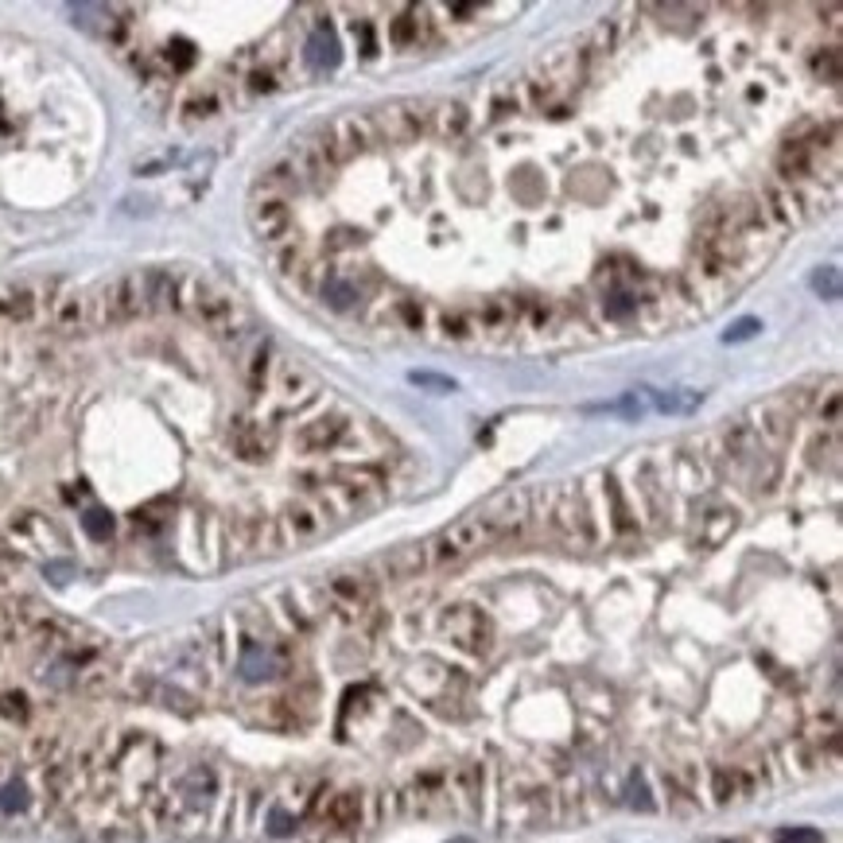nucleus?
Returning <instances> with one entry per match:
<instances>
[{
  "label": "nucleus",
  "mask_w": 843,
  "mask_h": 843,
  "mask_svg": "<svg viewBox=\"0 0 843 843\" xmlns=\"http://www.w3.org/2000/svg\"><path fill=\"white\" fill-rule=\"evenodd\" d=\"M525 517H529V494L525 490H506V494H498L486 509L455 521L451 529L435 532V537L424 544L428 568H451V563H463L466 556L490 548V544L514 537V532L525 525Z\"/></svg>",
  "instance_id": "f257e3e1"
},
{
  "label": "nucleus",
  "mask_w": 843,
  "mask_h": 843,
  "mask_svg": "<svg viewBox=\"0 0 843 843\" xmlns=\"http://www.w3.org/2000/svg\"><path fill=\"white\" fill-rule=\"evenodd\" d=\"M82 525L93 540H109L113 537V517L105 514V509H86V517H82Z\"/></svg>",
  "instance_id": "c85d7f7f"
},
{
  "label": "nucleus",
  "mask_w": 843,
  "mask_h": 843,
  "mask_svg": "<svg viewBox=\"0 0 843 843\" xmlns=\"http://www.w3.org/2000/svg\"><path fill=\"white\" fill-rule=\"evenodd\" d=\"M330 591H335L338 599H350V603H366L369 599V583L358 580V575H338V580L330 583Z\"/></svg>",
  "instance_id": "5701e85b"
},
{
  "label": "nucleus",
  "mask_w": 843,
  "mask_h": 843,
  "mask_svg": "<svg viewBox=\"0 0 843 843\" xmlns=\"http://www.w3.org/2000/svg\"><path fill=\"white\" fill-rule=\"evenodd\" d=\"M696 404H700V393H688V389L657 397V409H665V412H688V409H696Z\"/></svg>",
  "instance_id": "c756f323"
},
{
  "label": "nucleus",
  "mask_w": 843,
  "mask_h": 843,
  "mask_svg": "<svg viewBox=\"0 0 843 843\" xmlns=\"http://www.w3.org/2000/svg\"><path fill=\"white\" fill-rule=\"evenodd\" d=\"M55 330H62V335L86 330V296H78V292L59 296L55 300Z\"/></svg>",
  "instance_id": "f3484780"
},
{
  "label": "nucleus",
  "mask_w": 843,
  "mask_h": 843,
  "mask_svg": "<svg viewBox=\"0 0 843 843\" xmlns=\"http://www.w3.org/2000/svg\"><path fill=\"white\" fill-rule=\"evenodd\" d=\"M249 90H253V93L276 90V70H269V67H264V70H253V74H249Z\"/></svg>",
  "instance_id": "58836bf2"
},
{
  "label": "nucleus",
  "mask_w": 843,
  "mask_h": 843,
  "mask_svg": "<svg viewBox=\"0 0 843 843\" xmlns=\"http://www.w3.org/2000/svg\"><path fill=\"white\" fill-rule=\"evenodd\" d=\"M230 447L245 463H261V458H269V451H272V432L264 428V424L249 420V416H238V420L230 424Z\"/></svg>",
  "instance_id": "9d476101"
},
{
  "label": "nucleus",
  "mask_w": 843,
  "mask_h": 843,
  "mask_svg": "<svg viewBox=\"0 0 843 843\" xmlns=\"http://www.w3.org/2000/svg\"><path fill=\"white\" fill-rule=\"evenodd\" d=\"M762 199H766V210L762 215H774L782 226H789V222H800V195H793V190H785V187H777V183H766L762 187Z\"/></svg>",
  "instance_id": "dca6fc26"
},
{
  "label": "nucleus",
  "mask_w": 843,
  "mask_h": 843,
  "mask_svg": "<svg viewBox=\"0 0 843 843\" xmlns=\"http://www.w3.org/2000/svg\"><path fill=\"white\" fill-rule=\"evenodd\" d=\"M443 327H447V335H455V338L466 335V327H463V319H458V315H443Z\"/></svg>",
  "instance_id": "c03bdc74"
},
{
  "label": "nucleus",
  "mask_w": 843,
  "mask_h": 843,
  "mask_svg": "<svg viewBox=\"0 0 843 843\" xmlns=\"http://www.w3.org/2000/svg\"><path fill=\"white\" fill-rule=\"evenodd\" d=\"M269 831L272 836H288V831H292V816H288L284 808H276V813L269 816Z\"/></svg>",
  "instance_id": "79ce46f5"
},
{
  "label": "nucleus",
  "mask_w": 843,
  "mask_h": 843,
  "mask_svg": "<svg viewBox=\"0 0 843 843\" xmlns=\"http://www.w3.org/2000/svg\"><path fill=\"white\" fill-rule=\"evenodd\" d=\"M210 793H215V774L210 770H195L187 777V797L195 800V805H207Z\"/></svg>",
  "instance_id": "bb28decb"
},
{
  "label": "nucleus",
  "mask_w": 843,
  "mask_h": 843,
  "mask_svg": "<svg viewBox=\"0 0 843 843\" xmlns=\"http://www.w3.org/2000/svg\"><path fill=\"white\" fill-rule=\"evenodd\" d=\"M323 144L335 164H346V159L361 156L373 144V129H369V117L361 113H343L323 129Z\"/></svg>",
  "instance_id": "7ed1b4c3"
},
{
  "label": "nucleus",
  "mask_w": 843,
  "mask_h": 843,
  "mask_svg": "<svg viewBox=\"0 0 843 843\" xmlns=\"http://www.w3.org/2000/svg\"><path fill=\"white\" fill-rule=\"evenodd\" d=\"M808 455H813V466H824V463H836V455H839V443H836V435H820V440L808 447Z\"/></svg>",
  "instance_id": "2f4dec72"
},
{
  "label": "nucleus",
  "mask_w": 843,
  "mask_h": 843,
  "mask_svg": "<svg viewBox=\"0 0 843 843\" xmlns=\"http://www.w3.org/2000/svg\"><path fill=\"white\" fill-rule=\"evenodd\" d=\"M327 525V514L323 506H319L315 498H300V501H288L280 509V517H276V529H280V540L284 544H304V540H315L319 532Z\"/></svg>",
  "instance_id": "423d86ee"
},
{
  "label": "nucleus",
  "mask_w": 843,
  "mask_h": 843,
  "mask_svg": "<svg viewBox=\"0 0 843 843\" xmlns=\"http://www.w3.org/2000/svg\"><path fill=\"white\" fill-rule=\"evenodd\" d=\"M813 288H816V296H824V300H839V269H836V264L816 269Z\"/></svg>",
  "instance_id": "cd10ccee"
},
{
  "label": "nucleus",
  "mask_w": 843,
  "mask_h": 843,
  "mask_svg": "<svg viewBox=\"0 0 843 843\" xmlns=\"http://www.w3.org/2000/svg\"><path fill=\"white\" fill-rule=\"evenodd\" d=\"M412 381H416V385H428V389H443V393H451V389H455V381L435 377V373H412Z\"/></svg>",
  "instance_id": "ea45409f"
},
{
  "label": "nucleus",
  "mask_w": 843,
  "mask_h": 843,
  "mask_svg": "<svg viewBox=\"0 0 843 843\" xmlns=\"http://www.w3.org/2000/svg\"><path fill=\"white\" fill-rule=\"evenodd\" d=\"M731 529H734V509H715V514H711V532H708L703 540H708V544H719Z\"/></svg>",
  "instance_id": "7c9ffc66"
},
{
  "label": "nucleus",
  "mask_w": 843,
  "mask_h": 843,
  "mask_svg": "<svg viewBox=\"0 0 843 843\" xmlns=\"http://www.w3.org/2000/svg\"><path fill=\"white\" fill-rule=\"evenodd\" d=\"M39 312V292L31 284H4L0 288V319L4 323H28Z\"/></svg>",
  "instance_id": "f8f14e48"
},
{
  "label": "nucleus",
  "mask_w": 843,
  "mask_h": 843,
  "mask_svg": "<svg viewBox=\"0 0 843 843\" xmlns=\"http://www.w3.org/2000/svg\"><path fill=\"white\" fill-rule=\"evenodd\" d=\"M280 389H284L288 401H296V397L304 401V397H307L304 389H312V377H307L304 369H296V366H284V369H280Z\"/></svg>",
  "instance_id": "b1692460"
},
{
  "label": "nucleus",
  "mask_w": 843,
  "mask_h": 843,
  "mask_svg": "<svg viewBox=\"0 0 843 843\" xmlns=\"http://www.w3.org/2000/svg\"><path fill=\"white\" fill-rule=\"evenodd\" d=\"M813 74L824 82H836L839 78V47H820L813 55Z\"/></svg>",
  "instance_id": "393cba45"
},
{
  "label": "nucleus",
  "mask_w": 843,
  "mask_h": 843,
  "mask_svg": "<svg viewBox=\"0 0 843 843\" xmlns=\"http://www.w3.org/2000/svg\"><path fill=\"white\" fill-rule=\"evenodd\" d=\"M777 843H824V839H820V831H813V828H782L777 831Z\"/></svg>",
  "instance_id": "4c0bfd02"
},
{
  "label": "nucleus",
  "mask_w": 843,
  "mask_h": 843,
  "mask_svg": "<svg viewBox=\"0 0 843 843\" xmlns=\"http://www.w3.org/2000/svg\"><path fill=\"white\" fill-rule=\"evenodd\" d=\"M183 109L190 117H210V113H218V98H215V90H207V93H195V98H187Z\"/></svg>",
  "instance_id": "72a5a7b5"
},
{
  "label": "nucleus",
  "mask_w": 843,
  "mask_h": 843,
  "mask_svg": "<svg viewBox=\"0 0 843 843\" xmlns=\"http://www.w3.org/2000/svg\"><path fill=\"white\" fill-rule=\"evenodd\" d=\"M292 167H296V175L304 179V187H327L330 183V172H335V159H330L327 152V144H323V136H304L300 144L292 148Z\"/></svg>",
  "instance_id": "0eeeda50"
},
{
  "label": "nucleus",
  "mask_w": 843,
  "mask_h": 843,
  "mask_svg": "<svg viewBox=\"0 0 843 843\" xmlns=\"http://www.w3.org/2000/svg\"><path fill=\"white\" fill-rule=\"evenodd\" d=\"M629 797H634V800H637V805H642V808H653V800H649L645 785H642V777H634V782H629Z\"/></svg>",
  "instance_id": "37998d69"
},
{
  "label": "nucleus",
  "mask_w": 843,
  "mask_h": 843,
  "mask_svg": "<svg viewBox=\"0 0 843 843\" xmlns=\"http://www.w3.org/2000/svg\"><path fill=\"white\" fill-rule=\"evenodd\" d=\"M606 312H611L614 319H622L629 312H637V300L629 292H611V296H606Z\"/></svg>",
  "instance_id": "f704fd0d"
},
{
  "label": "nucleus",
  "mask_w": 843,
  "mask_h": 843,
  "mask_svg": "<svg viewBox=\"0 0 843 843\" xmlns=\"http://www.w3.org/2000/svg\"><path fill=\"white\" fill-rule=\"evenodd\" d=\"M816 412L824 416V420L831 424V428H836V424H839V393H836V385L828 389V397H820V401H816Z\"/></svg>",
  "instance_id": "e433bc0d"
},
{
  "label": "nucleus",
  "mask_w": 843,
  "mask_h": 843,
  "mask_svg": "<svg viewBox=\"0 0 843 843\" xmlns=\"http://www.w3.org/2000/svg\"><path fill=\"white\" fill-rule=\"evenodd\" d=\"M466 125H471V113H466L463 101H435V105H428V133H435L440 141H455V136H463Z\"/></svg>",
  "instance_id": "ddd939ff"
},
{
  "label": "nucleus",
  "mask_w": 843,
  "mask_h": 843,
  "mask_svg": "<svg viewBox=\"0 0 843 843\" xmlns=\"http://www.w3.org/2000/svg\"><path fill=\"white\" fill-rule=\"evenodd\" d=\"M238 672H241V680H249V685H264V680H272L276 672H280V657H276L269 645L249 642L238 657Z\"/></svg>",
  "instance_id": "4468645a"
},
{
  "label": "nucleus",
  "mask_w": 843,
  "mask_h": 843,
  "mask_svg": "<svg viewBox=\"0 0 843 843\" xmlns=\"http://www.w3.org/2000/svg\"><path fill=\"white\" fill-rule=\"evenodd\" d=\"M190 312L202 319V327H210V330H215V335H222V338H233V335H238V327H241L238 304H233L226 292H215V288H210L207 280L199 284Z\"/></svg>",
  "instance_id": "39448f33"
},
{
  "label": "nucleus",
  "mask_w": 843,
  "mask_h": 843,
  "mask_svg": "<svg viewBox=\"0 0 843 843\" xmlns=\"http://www.w3.org/2000/svg\"><path fill=\"white\" fill-rule=\"evenodd\" d=\"M0 711H4V719L24 723V719H28V700H24V692H8V696L0 700Z\"/></svg>",
  "instance_id": "473e14b6"
},
{
  "label": "nucleus",
  "mask_w": 843,
  "mask_h": 843,
  "mask_svg": "<svg viewBox=\"0 0 843 843\" xmlns=\"http://www.w3.org/2000/svg\"><path fill=\"white\" fill-rule=\"evenodd\" d=\"M758 330H762V323H758V319H739V323H734L727 335H723V343H746V338H754Z\"/></svg>",
  "instance_id": "c9c22d12"
},
{
  "label": "nucleus",
  "mask_w": 843,
  "mask_h": 843,
  "mask_svg": "<svg viewBox=\"0 0 843 843\" xmlns=\"http://www.w3.org/2000/svg\"><path fill=\"white\" fill-rule=\"evenodd\" d=\"M47 580H55V583H67L70 580V575H74V563H62V560H51L47 563Z\"/></svg>",
  "instance_id": "a19ab883"
},
{
  "label": "nucleus",
  "mask_w": 843,
  "mask_h": 843,
  "mask_svg": "<svg viewBox=\"0 0 843 843\" xmlns=\"http://www.w3.org/2000/svg\"><path fill=\"white\" fill-rule=\"evenodd\" d=\"M28 805H31V793L24 777H12V782L0 785V813H24Z\"/></svg>",
  "instance_id": "4be33fe9"
},
{
  "label": "nucleus",
  "mask_w": 843,
  "mask_h": 843,
  "mask_svg": "<svg viewBox=\"0 0 843 843\" xmlns=\"http://www.w3.org/2000/svg\"><path fill=\"white\" fill-rule=\"evenodd\" d=\"M101 300V312H105V327L109 323H129V319L144 315V288H141V272H129V276H117L113 284H105L98 292Z\"/></svg>",
  "instance_id": "20e7f679"
},
{
  "label": "nucleus",
  "mask_w": 843,
  "mask_h": 843,
  "mask_svg": "<svg viewBox=\"0 0 843 843\" xmlns=\"http://www.w3.org/2000/svg\"><path fill=\"white\" fill-rule=\"evenodd\" d=\"M249 226L261 241H284L292 233V207H288V199L257 195L249 207Z\"/></svg>",
  "instance_id": "6e6552de"
},
{
  "label": "nucleus",
  "mask_w": 843,
  "mask_h": 843,
  "mask_svg": "<svg viewBox=\"0 0 843 843\" xmlns=\"http://www.w3.org/2000/svg\"><path fill=\"white\" fill-rule=\"evenodd\" d=\"M304 179L296 175L292 159H276L272 167H264L261 179H257V195H276V199H288L292 190H300Z\"/></svg>",
  "instance_id": "2eb2a0df"
},
{
  "label": "nucleus",
  "mask_w": 843,
  "mask_h": 843,
  "mask_svg": "<svg viewBox=\"0 0 843 843\" xmlns=\"http://www.w3.org/2000/svg\"><path fill=\"white\" fill-rule=\"evenodd\" d=\"M428 568V556H424V544H409V548H397L393 556H385V571L397 575V580H412Z\"/></svg>",
  "instance_id": "aec40b11"
},
{
  "label": "nucleus",
  "mask_w": 843,
  "mask_h": 843,
  "mask_svg": "<svg viewBox=\"0 0 843 843\" xmlns=\"http://www.w3.org/2000/svg\"><path fill=\"white\" fill-rule=\"evenodd\" d=\"M346 416H315V420H307L300 432H296V447H300L304 455H327V451H335L338 443H343V435H346Z\"/></svg>",
  "instance_id": "1a4fd4ad"
},
{
  "label": "nucleus",
  "mask_w": 843,
  "mask_h": 843,
  "mask_svg": "<svg viewBox=\"0 0 843 843\" xmlns=\"http://www.w3.org/2000/svg\"><path fill=\"white\" fill-rule=\"evenodd\" d=\"M420 12H404V16H397L389 24V39L397 47H412V44H420V31H424V24H420Z\"/></svg>",
  "instance_id": "412c9836"
},
{
  "label": "nucleus",
  "mask_w": 843,
  "mask_h": 843,
  "mask_svg": "<svg viewBox=\"0 0 843 843\" xmlns=\"http://www.w3.org/2000/svg\"><path fill=\"white\" fill-rule=\"evenodd\" d=\"M269 366H272V350L269 346H257V354L249 361V389L261 393L264 381H269Z\"/></svg>",
  "instance_id": "a878e982"
},
{
  "label": "nucleus",
  "mask_w": 843,
  "mask_h": 843,
  "mask_svg": "<svg viewBox=\"0 0 843 843\" xmlns=\"http://www.w3.org/2000/svg\"><path fill=\"white\" fill-rule=\"evenodd\" d=\"M754 420L758 424H750V432H754V440L766 443V447H782L789 440V432H793V416H789L777 401L762 404V409L754 412Z\"/></svg>",
  "instance_id": "9b49d317"
},
{
  "label": "nucleus",
  "mask_w": 843,
  "mask_h": 843,
  "mask_svg": "<svg viewBox=\"0 0 843 843\" xmlns=\"http://www.w3.org/2000/svg\"><path fill=\"white\" fill-rule=\"evenodd\" d=\"M307 62H312L315 70L338 67V39H335V31H330L327 24H319L312 31V39H307Z\"/></svg>",
  "instance_id": "a211bd4d"
},
{
  "label": "nucleus",
  "mask_w": 843,
  "mask_h": 843,
  "mask_svg": "<svg viewBox=\"0 0 843 843\" xmlns=\"http://www.w3.org/2000/svg\"><path fill=\"white\" fill-rule=\"evenodd\" d=\"M319 300H323L327 307H335V312H350L358 300V288L346 280V276H338V272H327V280L319 284Z\"/></svg>",
  "instance_id": "6ab92c4d"
},
{
  "label": "nucleus",
  "mask_w": 843,
  "mask_h": 843,
  "mask_svg": "<svg viewBox=\"0 0 843 843\" xmlns=\"http://www.w3.org/2000/svg\"><path fill=\"white\" fill-rule=\"evenodd\" d=\"M369 129L373 141H385V144H416L424 133H428V105L420 101H385L369 113Z\"/></svg>",
  "instance_id": "f03ea898"
}]
</instances>
